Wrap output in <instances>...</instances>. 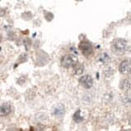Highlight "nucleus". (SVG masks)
<instances>
[{
  "mask_svg": "<svg viewBox=\"0 0 131 131\" xmlns=\"http://www.w3.org/2000/svg\"><path fill=\"white\" fill-rule=\"evenodd\" d=\"M112 46L113 50L116 53H118V54H124L129 49L128 42L123 39L115 40L112 42Z\"/></svg>",
  "mask_w": 131,
  "mask_h": 131,
  "instance_id": "nucleus-1",
  "label": "nucleus"
},
{
  "mask_svg": "<svg viewBox=\"0 0 131 131\" xmlns=\"http://www.w3.org/2000/svg\"><path fill=\"white\" fill-rule=\"evenodd\" d=\"M78 63L76 56L73 55H67L63 56L61 59V64L64 68H73Z\"/></svg>",
  "mask_w": 131,
  "mask_h": 131,
  "instance_id": "nucleus-2",
  "label": "nucleus"
},
{
  "mask_svg": "<svg viewBox=\"0 0 131 131\" xmlns=\"http://www.w3.org/2000/svg\"><path fill=\"white\" fill-rule=\"evenodd\" d=\"M79 50L84 55H89L93 53V46L87 40H83L79 44Z\"/></svg>",
  "mask_w": 131,
  "mask_h": 131,
  "instance_id": "nucleus-3",
  "label": "nucleus"
},
{
  "mask_svg": "<svg viewBox=\"0 0 131 131\" xmlns=\"http://www.w3.org/2000/svg\"><path fill=\"white\" fill-rule=\"evenodd\" d=\"M119 71L125 75L131 74V59H125L119 66Z\"/></svg>",
  "mask_w": 131,
  "mask_h": 131,
  "instance_id": "nucleus-4",
  "label": "nucleus"
},
{
  "mask_svg": "<svg viewBox=\"0 0 131 131\" xmlns=\"http://www.w3.org/2000/svg\"><path fill=\"white\" fill-rule=\"evenodd\" d=\"M79 83H80L81 86H83L85 88H90L93 86V81L92 77L90 75H84L80 77Z\"/></svg>",
  "mask_w": 131,
  "mask_h": 131,
  "instance_id": "nucleus-5",
  "label": "nucleus"
},
{
  "mask_svg": "<svg viewBox=\"0 0 131 131\" xmlns=\"http://www.w3.org/2000/svg\"><path fill=\"white\" fill-rule=\"evenodd\" d=\"M12 112V106L9 103L5 102L0 106V115L1 116H7Z\"/></svg>",
  "mask_w": 131,
  "mask_h": 131,
  "instance_id": "nucleus-6",
  "label": "nucleus"
},
{
  "mask_svg": "<svg viewBox=\"0 0 131 131\" xmlns=\"http://www.w3.org/2000/svg\"><path fill=\"white\" fill-rule=\"evenodd\" d=\"M120 88L122 91L128 92L129 90L131 88V81L128 78L123 79L120 83Z\"/></svg>",
  "mask_w": 131,
  "mask_h": 131,
  "instance_id": "nucleus-7",
  "label": "nucleus"
},
{
  "mask_svg": "<svg viewBox=\"0 0 131 131\" xmlns=\"http://www.w3.org/2000/svg\"><path fill=\"white\" fill-rule=\"evenodd\" d=\"M64 113H65V108L62 105H58V106H55L54 109H53V111H52V114L57 117L62 116Z\"/></svg>",
  "mask_w": 131,
  "mask_h": 131,
  "instance_id": "nucleus-8",
  "label": "nucleus"
},
{
  "mask_svg": "<svg viewBox=\"0 0 131 131\" xmlns=\"http://www.w3.org/2000/svg\"><path fill=\"white\" fill-rule=\"evenodd\" d=\"M84 65L83 64H81L80 63H77L75 66L73 67V69H72V71H73V73L74 74H75V75H80L82 74V73H84Z\"/></svg>",
  "mask_w": 131,
  "mask_h": 131,
  "instance_id": "nucleus-9",
  "label": "nucleus"
},
{
  "mask_svg": "<svg viewBox=\"0 0 131 131\" xmlns=\"http://www.w3.org/2000/svg\"><path fill=\"white\" fill-rule=\"evenodd\" d=\"M73 118H74V120L77 123H80L83 120V117H82L80 115V110H77V111L75 113V115H74Z\"/></svg>",
  "mask_w": 131,
  "mask_h": 131,
  "instance_id": "nucleus-10",
  "label": "nucleus"
}]
</instances>
